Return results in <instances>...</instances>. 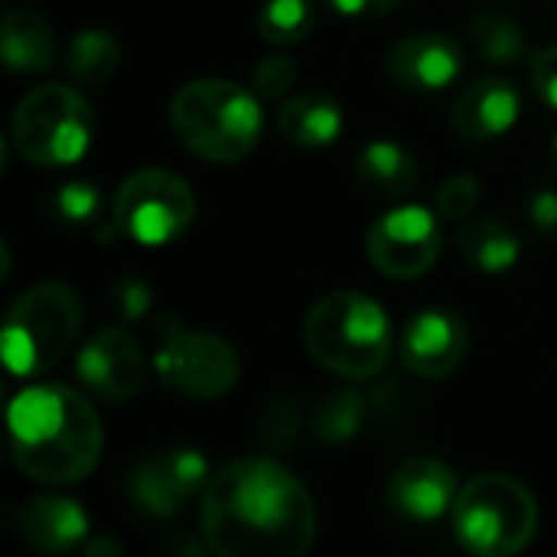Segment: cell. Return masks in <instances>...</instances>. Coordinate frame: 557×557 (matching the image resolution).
<instances>
[{"mask_svg": "<svg viewBox=\"0 0 557 557\" xmlns=\"http://www.w3.org/2000/svg\"><path fill=\"white\" fill-rule=\"evenodd\" d=\"M199 529L219 557H300L317 539V506L271 457H242L202 490Z\"/></svg>", "mask_w": 557, "mask_h": 557, "instance_id": "cell-1", "label": "cell"}, {"mask_svg": "<svg viewBox=\"0 0 557 557\" xmlns=\"http://www.w3.org/2000/svg\"><path fill=\"white\" fill-rule=\"evenodd\" d=\"M16 467L46 486H72L91 476L104 450L98 411L65 385H29L7 411Z\"/></svg>", "mask_w": 557, "mask_h": 557, "instance_id": "cell-2", "label": "cell"}, {"mask_svg": "<svg viewBox=\"0 0 557 557\" xmlns=\"http://www.w3.org/2000/svg\"><path fill=\"white\" fill-rule=\"evenodd\" d=\"M304 346L326 372L369 382L392 359V320L385 307L359 290H333L320 297L304 320Z\"/></svg>", "mask_w": 557, "mask_h": 557, "instance_id": "cell-3", "label": "cell"}, {"mask_svg": "<svg viewBox=\"0 0 557 557\" xmlns=\"http://www.w3.org/2000/svg\"><path fill=\"white\" fill-rule=\"evenodd\" d=\"M170 127L189 153L209 163H238L261 137V95L228 78L186 82L170 101Z\"/></svg>", "mask_w": 557, "mask_h": 557, "instance_id": "cell-4", "label": "cell"}, {"mask_svg": "<svg viewBox=\"0 0 557 557\" xmlns=\"http://www.w3.org/2000/svg\"><path fill=\"white\" fill-rule=\"evenodd\" d=\"M450 525L463 552L476 557H512L539 532V503L532 490L509 473H480L460 486Z\"/></svg>", "mask_w": 557, "mask_h": 557, "instance_id": "cell-5", "label": "cell"}, {"mask_svg": "<svg viewBox=\"0 0 557 557\" xmlns=\"http://www.w3.org/2000/svg\"><path fill=\"white\" fill-rule=\"evenodd\" d=\"M82 330V300L59 281L23 290L7 310L0 352L16 379H39L55 369L75 346Z\"/></svg>", "mask_w": 557, "mask_h": 557, "instance_id": "cell-6", "label": "cell"}, {"mask_svg": "<svg viewBox=\"0 0 557 557\" xmlns=\"http://www.w3.org/2000/svg\"><path fill=\"white\" fill-rule=\"evenodd\" d=\"M10 134L33 166H72L95 140V111L78 88L49 82L20 98Z\"/></svg>", "mask_w": 557, "mask_h": 557, "instance_id": "cell-7", "label": "cell"}, {"mask_svg": "<svg viewBox=\"0 0 557 557\" xmlns=\"http://www.w3.org/2000/svg\"><path fill=\"white\" fill-rule=\"evenodd\" d=\"M193 219H196L193 186L180 173L160 166L131 173L111 199V222L117 235L144 248L173 245L189 232Z\"/></svg>", "mask_w": 557, "mask_h": 557, "instance_id": "cell-8", "label": "cell"}, {"mask_svg": "<svg viewBox=\"0 0 557 557\" xmlns=\"http://www.w3.org/2000/svg\"><path fill=\"white\" fill-rule=\"evenodd\" d=\"M157 330L163 343L153 356V366L166 388L196 401H215L238 385L242 362L232 343L212 333L186 330L176 313H160Z\"/></svg>", "mask_w": 557, "mask_h": 557, "instance_id": "cell-9", "label": "cell"}, {"mask_svg": "<svg viewBox=\"0 0 557 557\" xmlns=\"http://www.w3.org/2000/svg\"><path fill=\"white\" fill-rule=\"evenodd\" d=\"M444 248L441 215L424 206H395L382 212L366 235L369 261L379 274L395 281H414L428 274Z\"/></svg>", "mask_w": 557, "mask_h": 557, "instance_id": "cell-10", "label": "cell"}, {"mask_svg": "<svg viewBox=\"0 0 557 557\" xmlns=\"http://www.w3.org/2000/svg\"><path fill=\"white\" fill-rule=\"evenodd\" d=\"M209 463L193 447H173L144 457L127 476V496L137 512L150 519H173L183 506L206 490Z\"/></svg>", "mask_w": 557, "mask_h": 557, "instance_id": "cell-11", "label": "cell"}, {"mask_svg": "<svg viewBox=\"0 0 557 557\" xmlns=\"http://www.w3.org/2000/svg\"><path fill=\"white\" fill-rule=\"evenodd\" d=\"M75 372L95 398L108 405H124L140 395L147 379V359L140 343L127 330L108 326L98 330L78 349Z\"/></svg>", "mask_w": 557, "mask_h": 557, "instance_id": "cell-12", "label": "cell"}, {"mask_svg": "<svg viewBox=\"0 0 557 557\" xmlns=\"http://www.w3.org/2000/svg\"><path fill=\"white\" fill-rule=\"evenodd\" d=\"M470 349V330L463 317L444 307H428L411 317L401 336V362L411 375L437 382L460 369Z\"/></svg>", "mask_w": 557, "mask_h": 557, "instance_id": "cell-13", "label": "cell"}, {"mask_svg": "<svg viewBox=\"0 0 557 557\" xmlns=\"http://www.w3.org/2000/svg\"><path fill=\"white\" fill-rule=\"evenodd\" d=\"M463 69V49L447 33H408L401 36L388 52V72L392 78L421 95L444 91L457 82Z\"/></svg>", "mask_w": 557, "mask_h": 557, "instance_id": "cell-14", "label": "cell"}, {"mask_svg": "<svg viewBox=\"0 0 557 557\" xmlns=\"http://www.w3.org/2000/svg\"><path fill=\"white\" fill-rule=\"evenodd\" d=\"M460 483L454 467L437 457H408L388 476V503L398 516L414 522H434L457 503Z\"/></svg>", "mask_w": 557, "mask_h": 557, "instance_id": "cell-15", "label": "cell"}, {"mask_svg": "<svg viewBox=\"0 0 557 557\" xmlns=\"http://www.w3.org/2000/svg\"><path fill=\"white\" fill-rule=\"evenodd\" d=\"M519 114H522V95L509 78H499V75L473 78L470 85L460 88L450 108V121L457 134L473 144H486V140L509 134Z\"/></svg>", "mask_w": 557, "mask_h": 557, "instance_id": "cell-16", "label": "cell"}, {"mask_svg": "<svg viewBox=\"0 0 557 557\" xmlns=\"http://www.w3.org/2000/svg\"><path fill=\"white\" fill-rule=\"evenodd\" d=\"M20 539L39 555H69L88 539V516L62 496H36L16 512Z\"/></svg>", "mask_w": 557, "mask_h": 557, "instance_id": "cell-17", "label": "cell"}, {"mask_svg": "<svg viewBox=\"0 0 557 557\" xmlns=\"http://www.w3.org/2000/svg\"><path fill=\"white\" fill-rule=\"evenodd\" d=\"M343 104L323 91H300L294 98H287L277 111V131L307 150H320L330 147L339 134H343Z\"/></svg>", "mask_w": 557, "mask_h": 557, "instance_id": "cell-18", "label": "cell"}, {"mask_svg": "<svg viewBox=\"0 0 557 557\" xmlns=\"http://www.w3.org/2000/svg\"><path fill=\"white\" fill-rule=\"evenodd\" d=\"M0 46H3V62L10 72H20V75H39V72H49L52 62H55V33L52 26L33 13V10H7L3 13V36H0Z\"/></svg>", "mask_w": 557, "mask_h": 557, "instance_id": "cell-19", "label": "cell"}, {"mask_svg": "<svg viewBox=\"0 0 557 557\" xmlns=\"http://www.w3.org/2000/svg\"><path fill=\"white\" fill-rule=\"evenodd\" d=\"M356 180L382 199H401L418 186L421 173L418 160L401 144L372 140L356 153Z\"/></svg>", "mask_w": 557, "mask_h": 557, "instance_id": "cell-20", "label": "cell"}, {"mask_svg": "<svg viewBox=\"0 0 557 557\" xmlns=\"http://www.w3.org/2000/svg\"><path fill=\"white\" fill-rule=\"evenodd\" d=\"M460 255L480 274H506L519 264L522 245L503 219L480 215L460 228Z\"/></svg>", "mask_w": 557, "mask_h": 557, "instance_id": "cell-21", "label": "cell"}, {"mask_svg": "<svg viewBox=\"0 0 557 557\" xmlns=\"http://www.w3.org/2000/svg\"><path fill=\"white\" fill-rule=\"evenodd\" d=\"M121 65V46L108 29H82L65 49V72L82 88H98L111 82Z\"/></svg>", "mask_w": 557, "mask_h": 557, "instance_id": "cell-22", "label": "cell"}, {"mask_svg": "<svg viewBox=\"0 0 557 557\" xmlns=\"http://www.w3.org/2000/svg\"><path fill=\"white\" fill-rule=\"evenodd\" d=\"M470 46L486 65H516L525 59V29L503 13H480L470 23Z\"/></svg>", "mask_w": 557, "mask_h": 557, "instance_id": "cell-23", "label": "cell"}, {"mask_svg": "<svg viewBox=\"0 0 557 557\" xmlns=\"http://www.w3.org/2000/svg\"><path fill=\"white\" fill-rule=\"evenodd\" d=\"M317 23L310 0H268L258 13V33L271 46H294L310 36Z\"/></svg>", "mask_w": 557, "mask_h": 557, "instance_id": "cell-24", "label": "cell"}, {"mask_svg": "<svg viewBox=\"0 0 557 557\" xmlns=\"http://www.w3.org/2000/svg\"><path fill=\"white\" fill-rule=\"evenodd\" d=\"M366 418V398L356 392H333L313 411V434L326 444L349 441Z\"/></svg>", "mask_w": 557, "mask_h": 557, "instance_id": "cell-25", "label": "cell"}, {"mask_svg": "<svg viewBox=\"0 0 557 557\" xmlns=\"http://www.w3.org/2000/svg\"><path fill=\"white\" fill-rule=\"evenodd\" d=\"M49 206H52L55 219L65 225H91L101 212V193L91 183L75 180V183L59 186Z\"/></svg>", "mask_w": 557, "mask_h": 557, "instance_id": "cell-26", "label": "cell"}, {"mask_svg": "<svg viewBox=\"0 0 557 557\" xmlns=\"http://www.w3.org/2000/svg\"><path fill=\"white\" fill-rule=\"evenodd\" d=\"M480 193H483V186H480V180H476L473 173H457V176H450V180L437 189V196H434V212H437L441 219H447V222H463V219H470L473 209L480 206Z\"/></svg>", "mask_w": 557, "mask_h": 557, "instance_id": "cell-27", "label": "cell"}, {"mask_svg": "<svg viewBox=\"0 0 557 557\" xmlns=\"http://www.w3.org/2000/svg\"><path fill=\"white\" fill-rule=\"evenodd\" d=\"M297 62L290 55H268L251 72V88L261 98H284L297 85Z\"/></svg>", "mask_w": 557, "mask_h": 557, "instance_id": "cell-28", "label": "cell"}, {"mask_svg": "<svg viewBox=\"0 0 557 557\" xmlns=\"http://www.w3.org/2000/svg\"><path fill=\"white\" fill-rule=\"evenodd\" d=\"M297 405L290 401V398H281V401H274V405H268V411L261 414V437H264V444L268 447H284V444H290L294 441V434H297Z\"/></svg>", "mask_w": 557, "mask_h": 557, "instance_id": "cell-29", "label": "cell"}, {"mask_svg": "<svg viewBox=\"0 0 557 557\" xmlns=\"http://www.w3.org/2000/svg\"><path fill=\"white\" fill-rule=\"evenodd\" d=\"M111 304L117 310L121 320L134 323V320H144L153 307V297H150V287L140 281V277H121L111 290Z\"/></svg>", "mask_w": 557, "mask_h": 557, "instance_id": "cell-30", "label": "cell"}, {"mask_svg": "<svg viewBox=\"0 0 557 557\" xmlns=\"http://www.w3.org/2000/svg\"><path fill=\"white\" fill-rule=\"evenodd\" d=\"M532 85L542 95V101L557 111V42L535 55V62H532Z\"/></svg>", "mask_w": 557, "mask_h": 557, "instance_id": "cell-31", "label": "cell"}, {"mask_svg": "<svg viewBox=\"0 0 557 557\" xmlns=\"http://www.w3.org/2000/svg\"><path fill=\"white\" fill-rule=\"evenodd\" d=\"M529 219L539 232H555L557 228V193L555 189H539L529 196Z\"/></svg>", "mask_w": 557, "mask_h": 557, "instance_id": "cell-32", "label": "cell"}, {"mask_svg": "<svg viewBox=\"0 0 557 557\" xmlns=\"http://www.w3.org/2000/svg\"><path fill=\"white\" fill-rule=\"evenodd\" d=\"M405 0H330L333 10L343 16H388L401 7Z\"/></svg>", "mask_w": 557, "mask_h": 557, "instance_id": "cell-33", "label": "cell"}, {"mask_svg": "<svg viewBox=\"0 0 557 557\" xmlns=\"http://www.w3.org/2000/svg\"><path fill=\"white\" fill-rule=\"evenodd\" d=\"M85 555L121 557V545H117V542H111V539H95V542H88V545H85Z\"/></svg>", "mask_w": 557, "mask_h": 557, "instance_id": "cell-34", "label": "cell"}, {"mask_svg": "<svg viewBox=\"0 0 557 557\" xmlns=\"http://www.w3.org/2000/svg\"><path fill=\"white\" fill-rule=\"evenodd\" d=\"M555 160H557V134H555Z\"/></svg>", "mask_w": 557, "mask_h": 557, "instance_id": "cell-35", "label": "cell"}]
</instances>
